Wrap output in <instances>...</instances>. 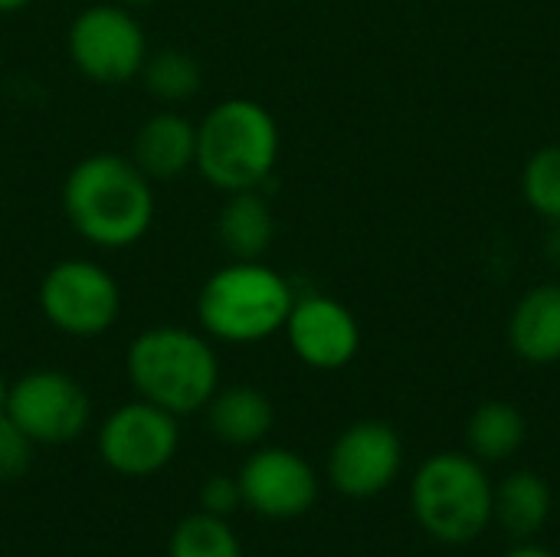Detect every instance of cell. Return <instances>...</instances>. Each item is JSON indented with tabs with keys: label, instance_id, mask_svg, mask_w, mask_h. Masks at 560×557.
<instances>
[{
	"label": "cell",
	"instance_id": "cell-11",
	"mask_svg": "<svg viewBox=\"0 0 560 557\" xmlns=\"http://www.w3.org/2000/svg\"><path fill=\"white\" fill-rule=\"evenodd\" d=\"M236 483H240L243 506L272 522L299 519L318 499V476L312 463L285 446L256 450L243 463Z\"/></svg>",
	"mask_w": 560,
	"mask_h": 557
},
{
	"label": "cell",
	"instance_id": "cell-20",
	"mask_svg": "<svg viewBox=\"0 0 560 557\" xmlns=\"http://www.w3.org/2000/svg\"><path fill=\"white\" fill-rule=\"evenodd\" d=\"M167 557H243V545L236 532L226 525V519L197 512L177 522Z\"/></svg>",
	"mask_w": 560,
	"mask_h": 557
},
{
	"label": "cell",
	"instance_id": "cell-3",
	"mask_svg": "<svg viewBox=\"0 0 560 557\" xmlns=\"http://www.w3.org/2000/svg\"><path fill=\"white\" fill-rule=\"evenodd\" d=\"M279 121L256 98H223L197 121L194 171L220 194L259 190L279 164Z\"/></svg>",
	"mask_w": 560,
	"mask_h": 557
},
{
	"label": "cell",
	"instance_id": "cell-18",
	"mask_svg": "<svg viewBox=\"0 0 560 557\" xmlns=\"http://www.w3.org/2000/svg\"><path fill=\"white\" fill-rule=\"evenodd\" d=\"M528 437V423L522 410L509 401H486L476 407V414L466 423V443L469 456L479 463H505L512 460Z\"/></svg>",
	"mask_w": 560,
	"mask_h": 557
},
{
	"label": "cell",
	"instance_id": "cell-14",
	"mask_svg": "<svg viewBox=\"0 0 560 557\" xmlns=\"http://www.w3.org/2000/svg\"><path fill=\"white\" fill-rule=\"evenodd\" d=\"M509 345L528 364H558L560 361V286L545 282L528 289L512 318Z\"/></svg>",
	"mask_w": 560,
	"mask_h": 557
},
{
	"label": "cell",
	"instance_id": "cell-12",
	"mask_svg": "<svg viewBox=\"0 0 560 557\" xmlns=\"http://www.w3.org/2000/svg\"><path fill=\"white\" fill-rule=\"evenodd\" d=\"M285 338L292 355L315 371H341L361 351V325L348 305L328 295L295 299L285 318Z\"/></svg>",
	"mask_w": 560,
	"mask_h": 557
},
{
	"label": "cell",
	"instance_id": "cell-4",
	"mask_svg": "<svg viewBox=\"0 0 560 557\" xmlns=\"http://www.w3.org/2000/svg\"><path fill=\"white\" fill-rule=\"evenodd\" d=\"M295 292L262 259H230L197 292V325L210 341L256 345L285 328Z\"/></svg>",
	"mask_w": 560,
	"mask_h": 557
},
{
	"label": "cell",
	"instance_id": "cell-6",
	"mask_svg": "<svg viewBox=\"0 0 560 557\" xmlns=\"http://www.w3.org/2000/svg\"><path fill=\"white\" fill-rule=\"evenodd\" d=\"M66 53L89 82L125 85L141 76L151 46L135 10L121 3H92L72 16Z\"/></svg>",
	"mask_w": 560,
	"mask_h": 557
},
{
	"label": "cell",
	"instance_id": "cell-17",
	"mask_svg": "<svg viewBox=\"0 0 560 557\" xmlns=\"http://www.w3.org/2000/svg\"><path fill=\"white\" fill-rule=\"evenodd\" d=\"M551 519V486L538 473H512L492 486V522L518 542L535 538Z\"/></svg>",
	"mask_w": 560,
	"mask_h": 557
},
{
	"label": "cell",
	"instance_id": "cell-24",
	"mask_svg": "<svg viewBox=\"0 0 560 557\" xmlns=\"http://www.w3.org/2000/svg\"><path fill=\"white\" fill-rule=\"evenodd\" d=\"M502 557H558L555 552H548V548H538V545H518V548H512L509 555Z\"/></svg>",
	"mask_w": 560,
	"mask_h": 557
},
{
	"label": "cell",
	"instance_id": "cell-25",
	"mask_svg": "<svg viewBox=\"0 0 560 557\" xmlns=\"http://www.w3.org/2000/svg\"><path fill=\"white\" fill-rule=\"evenodd\" d=\"M33 0H0V13H20V10H26Z\"/></svg>",
	"mask_w": 560,
	"mask_h": 557
},
{
	"label": "cell",
	"instance_id": "cell-13",
	"mask_svg": "<svg viewBox=\"0 0 560 557\" xmlns=\"http://www.w3.org/2000/svg\"><path fill=\"white\" fill-rule=\"evenodd\" d=\"M128 158L151 181H174L187 174L197 161V121L174 108L148 115L131 138Z\"/></svg>",
	"mask_w": 560,
	"mask_h": 557
},
{
	"label": "cell",
	"instance_id": "cell-26",
	"mask_svg": "<svg viewBox=\"0 0 560 557\" xmlns=\"http://www.w3.org/2000/svg\"><path fill=\"white\" fill-rule=\"evenodd\" d=\"M115 3H121V7H128V10H148L151 3H158V0H115Z\"/></svg>",
	"mask_w": 560,
	"mask_h": 557
},
{
	"label": "cell",
	"instance_id": "cell-23",
	"mask_svg": "<svg viewBox=\"0 0 560 557\" xmlns=\"http://www.w3.org/2000/svg\"><path fill=\"white\" fill-rule=\"evenodd\" d=\"M240 506H243V496H240V483L236 479H230V476H210L200 486V512L217 515V519H226Z\"/></svg>",
	"mask_w": 560,
	"mask_h": 557
},
{
	"label": "cell",
	"instance_id": "cell-9",
	"mask_svg": "<svg viewBox=\"0 0 560 557\" xmlns=\"http://www.w3.org/2000/svg\"><path fill=\"white\" fill-rule=\"evenodd\" d=\"M177 446H180L177 417L141 397L112 410L98 430L102 463L128 479H144L161 473L174 460Z\"/></svg>",
	"mask_w": 560,
	"mask_h": 557
},
{
	"label": "cell",
	"instance_id": "cell-19",
	"mask_svg": "<svg viewBox=\"0 0 560 557\" xmlns=\"http://www.w3.org/2000/svg\"><path fill=\"white\" fill-rule=\"evenodd\" d=\"M138 79L151 98H158L164 105H184L200 92L203 69L194 53H187L180 46H164V49L148 53Z\"/></svg>",
	"mask_w": 560,
	"mask_h": 557
},
{
	"label": "cell",
	"instance_id": "cell-2",
	"mask_svg": "<svg viewBox=\"0 0 560 557\" xmlns=\"http://www.w3.org/2000/svg\"><path fill=\"white\" fill-rule=\"evenodd\" d=\"M125 371L141 401L174 414H200L220 391V358L203 332L184 325L144 328L125 355Z\"/></svg>",
	"mask_w": 560,
	"mask_h": 557
},
{
	"label": "cell",
	"instance_id": "cell-22",
	"mask_svg": "<svg viewBox=\"0 0 560 557\" xmlns=\"http://www.w3.org/2000/svg\"><path fill=\"white\" fill-rule=\"evenodd\" d=\"M36 443L7 417L0 414V479H20L33 463Z\"/></svg>",
	"mask_w": 560,
	"mask_h": 557
},
{
	"label": "cell",
	"instance_id": "cell-16",
	"mask_svg": "<svg viewBox=\"0 0 560 557\" xmlns=\"http://www.w3.org/2000/svg\"><path fill=\"white\" fill-rule=\"evenodd\" d=\"M217 240L230 259H262L276 240V217L269 200L259 190L226 194V204L217 217Z\"/></svg>",
	"mask_w": 560,
	"mask_h": 557
},
{
	"label": "cell",
	"instance_id": "cell-21",
	"mask_svg": "<svg viewBox=\"0 0 560 557\" xmlns=\"http://www.w3.org/2000/svg\"><path fill=\"white\" fill-rule=\"evenodd\" d=\"M522 194L538 217L560 227V144H548L528 158L522 171Z\"/></svg>",
	"mask_w": 560,
	"mask_h": 557
},
{
	"label": "cell",
	"instance_id": "cell-15",
	"mask_svg": "<svg viewBox=\"0 0 560 557\" xmlns=\"http://www.w3.org/2000/svg\"><path fill=\"white\" fill-rule=\"evenodd\" d=\"M203 410H207L210 433L223 446H236V450L259 446L276 423L272 401L259 387H249V384L217 391Z\"/></svg>",
	"mask_w": 560,
	"mask_h": 557
},
{
	"label": "cell",
	"instance_id": "cell-27",
	"mask_svg": "<svg viewBox=\"0 0 560 557\" xmlns=\"http://www.w3.org/2000/svg\"><path fill=\"white\" fill-rule=\"evenodd\" d=\"M7 391H10V384L3 381V374H0V414L7 410Z\"/></svg>",
	"mask_w": 560,
	"mask_h": 557
},
{
	"label": "cell",
	"instance_id": "cell-7",
	"mask_svg": "<svg viewBox=\"0 0 560 557\" xmlns=\"http://www.w3.org/2000/svg\"><path fill=\"white\" fill-rule=\"evenodd\" d=\"M43 318L69 338H98L121 315L118 279L95 259L52 263L36 289Z\"/></svg>",
	"mask_w": 560,
	"mask_h": 557
},
{
	"label": "cell",
	"instance_id": "cell-10",
	"mask_svg": "<svg viewBox=\"0 0 560 557\" xmlns=\"http://www.w3.org/2000/svg\"><path fill=\"white\" fill-rule=\"evenodd\" d=\"M404 443L390 423H351L328 453V479L345 499H374L400 476Z\"/></svg>",
	"mask_w": 560,
	"mask_h": 557
},
{
	"label": "cell",
	"instance_id": "cell-1",
	"mask_svg": "<svg viewBox=\"0 0 560 557\" xmlns=\"http://www.w3.org/2000/svg\"><path fill=\"white\" fill-rule=\"evenodd\" d=\"M62 213L85 243L108 253L131 250L154 227V181L128 154H89L62 181Z\"/></svg>",
	"mask_w": 560,
	"mask_h": 557
},
{
	"label": "cell",
	"instance_id": "cell-8",
	"mask_svg": "<svg viewBox=\"0 0 560 557\" xmlns=\"http://www.w3.org/2000/svg\"><path fill=\"white\" fill-rule=\"evenodd\" d=\"M3 414L36 446H66L85 433L92 420V401L72 374L36 368L10 384Z\"/></svg>",
	"mask_w": 560,
	"mask_h": 557
},
{
	"label": "cell",
	"instance_id": "cell-5",
	"mask_svg": "<svg viewBox=\"0 0 560 557\" xmlns=\"http://www.w3.org/2000/svg\"><path fill=\"white\" fill-rule=\"evenodd\" d=\"M417 525L440 545H472L492 525V483L469 453H436L410 483Z\"/></svg>",
	"mask_w": 560,
	"mask_h": 557
}]
</instances>
